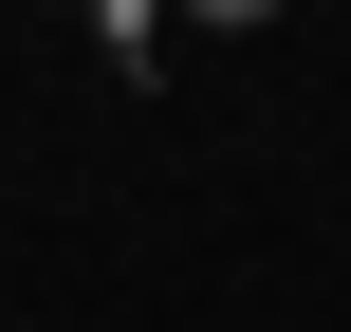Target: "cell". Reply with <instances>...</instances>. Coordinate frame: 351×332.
Returning <instances> with one entry per match:
<instances>
[{
    "label": "cell",
    "mask_w": 351,
    "mask_h": 332,
    "mask_svg": "<svg viewBox=\"0 0 351 332\" xmlns=\"http://www.w3.org/2000/svg\"><path fill=\"white\" fill-rule=\"evenodd\" d=\"M185 18H278V0H185Z\"/></svg>",
    "instance_id": "1"
}]
</instances>
